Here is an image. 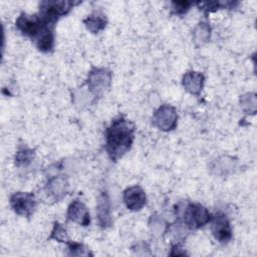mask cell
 I'll use <instances>...</instances> for the list:
<instances>
[{"instance_id": "cell-14", "label": "cell", "mask_w": 257, "mask_h": 257, "mask_svg": "<svg viewBox=\"0 0 257 257\" xmlns=\"http://www.w3.org/2000/svg\"><path fill=\"white\" fill-rule=\"evenodd\" d=\"M83 24L85 25L88 31L95 34V33H99L105 28L107 24V19L103 13L95 11L90 15H88L83 20Z\"/></svg>"}, {"instance_id": "cell-1", "label": "cell", "mask_w": 257, "mask_h": 257, "mask_svg": "<svg viewBox=\"0 0 257 257\" xmlns=\"http://www.w3.org/2000/svg\"><path fill=\"white\" fill-rule=\"evenodd\" d=\"M135 133L134 122L123 116H117L111 121L104 132V149L111 161H117L131 150Z\"/></svg>"}, {"instance_id": "cell-6", "label": "cell", "mask_w": 257, "mask_h": 257, "mask_svg": "<svg viewBox=\"0 0 257 257\" xmlns=\"http://www.w3.org/2000/svg\"><path fill=\"white\" fill-rule=\"evenodd\" d=\"M152 123L162 132H171L177 127L178 113L174 106L163 104L156 109L152 117Z\"/></svg>"}, {"instance_id": "cell-3", "label": "cell", "mask_w": 257, "mask_h": 257, "mask_svg": "<svg viewBox=\"0 0 257 257\" xmlns=\"http://www.w3.org/2000/svg\"><path fill=\"white\" fill-rule=\"evenodd\" d=\"M17 29L25 36L36 41L42 34L53 31V25L46 22L38 13L34 15H29L22 13L16 19Z\"/></svg>"}, {"instance_id": "cell-10", "label": "cell", "mask_w": 257, "mask_h": 257, "mask_svg": "<svg viewBox=\"0 0 257 257\" xmlns=\"http://www.w3.org/2000/svg\"><path fill=\"white\" fill-rule=\"evenodd\" d=\"M122 200L125 207L133 212H137L143 209L146 205L147 197L145 191L138 185L126 188L123 191Z\"/></svg>"}, {"instance_id": "cell-25", "label": "cell", "mask_w": 257, "mask_h": 257, "mask_svg": "<svg viewBox=\"0 0 257 257\" xmlns=\"http://www.w3.org/2000/svg\"><path fill=\"white\" fill-rule=\"evenodd\" d=\"M132 250L137 255H151L150 246L146 242H138L132 247Z\"/></svg>"}, {"instance_id": "cell-8", "label": "cell", "mask_w": 257, "mask_h": 257, "mask_svg": "<svg viewBox=\"0 0 257 257\" xmlns=\"http://www.w3.org/2000/svg\"><path fill=\"white\" fill-rule=\"evenodd\" d=\"M210 223L211 232L218 242L226 244L232 239V228L229 220L224 214H217L212 216Z\"/></svg>"}, {"instance_id": "cell-16", "label": "cell", "mask_w": 257, "mask_h": 257, "mask_svg": "<svg viewBox=\"0 0 257 257\" xmlns=\"http://www.w3.org/2000/svg\"><path fill=\"white\" fill-rule=\"evenodd\" d=\"M236 165H237V162L233 158L225 156L218 159L214 163L212 169L218 175H227L228 173H231L234 171V169L236 168Z\"/></svg>"}, {"instance_id": "cell-4", "label": "cell", "mask_w": 257, "mask_h": 257, "mask_svg": "<svg viewBox=\"0 0 257 257\" xmlns=\"http://www.w3.org/2000/svg\"><path fill=\"white\" fill-rule=\"evenodd\" d=\"M78 2L66 1V0H46L39 3L38 14L49 24L53 25L57 20L67 13L76 5Z\"/></svg>"}, {"instance_id": "cell-12", "label": "cell", "mask_w": 257, "mask_h": 257, "mask_svg": "<svg viewBox=\"0 0 257 257\" xmlns=\"http://www.w3.org/2000/svg\"><path fill=\"white\" fill-rule=\"evenodd\" d=\"M45 192L54 201H60L68 192V182L63 176L50 177L45 185Z\"/></svg>"}, {"instance_id": "cell-21", "label": "cell", "mask_w": 257, "mask_h": 257, "mask_svg": "<svg viewBox=\"0 0 257 257\" xmlns=\"http://www.w3.org/2000/svg\"><path fill=\"white\" fill-rule=\"evenodd\" d=\"M49 239H53L57 242L65 243V244H68L70 242L65 227L62 224L58 223V222H54V225H53V228L51 230Z\"/></svg>"}, {"instance_id": "cell-17", "label": "cell", "mask_w": 257, "mask_h": 257, "mask_svg": "<svg viewBox=\"0 0 257 257\" xmlns=\"http://www.w3.org/2000/svg\"><path fill=\"white\" fill-rule=\"evenodd\" d=\"M240 107L248 114H255L257 110V96L255 92H247L240 97Z\"/></svg>"}, {"instance_id": "cell-19", "label": "cell", "mask_w": 257, "mask_h": 257, "mask_svg": "<svg viewBox=\"0 0 257 257\" xmlns=\"http://www.w3.org/2000/svg\"><path fill=\"white\" fill-rule=\"evenodd\" d=\"M36 47L41 52L47 53L53 50L54 47V32L48 31L44 34H42L36 41H35Z\"/></svg>"}, {"instance_id": "cell-24", "label": "cell", "mask_w": 257, "mask_h": 257, "mask_svg": "<svg viewBox=\"0 0 257 257\" xmlns=\"http://www.w3.org/2000/svg\"><path fill=\"white\" fill-rule=\"evenodd\" d=\"M193 5H194V2H191V1H173L171 2L172 14L184 15L191 9Z\"/></svg>"}, {"instance_id": "cell-11", "label": "cell", "mask_w": 257, "mask_h": 257, "mask_svg": "<svg viewBox=\"0 0 257 257\" xmlns=\"http://www.w3.org/2000/svg\"><path fill=\"white\" fill-rule=\"evenodd\" d=\"M66 217L67 220L74 222L78 225H81L83 227H86L90 224L89 212L85 204L78 199L73 200L69 204L66 212Z\"/></svg>"}, {"instance_id": "cell-7", "label": "cell", "mask_w": 257, "mask_h": 257, "mask_svg": "<svg viewBox=\"0 0 257 257\" xmlns=\"http://www.w3.org/2000/svg\"><path fill=\"white\" fill-rule=\"evenodd\" d=\"M37 201L35 196L29 192H16L10 197V206L19 216L29 218L35 211Z\"/></svg>"}, {"instance_id": "cell-18", "label": "cell", "mask_w": 257, "mask_h": 257, "mask_svg": "<svg viewBox=\"0 0 257 257\" xmlns=\"http://www.w3.org/2000/svg\"><path fill=\"white\" fill-rule=\"evenodd\" d=\"M237 2L232 1H226V2H220V1H212V2H198L196 5L199 7L200 10L208 12H214L219 9L224 8H233L235 5H237Z\"/></svg>"}, {"instance_id": "cell-5", "label": "cell", "mask_w": 257, "mask_h": 257, "mask_svg": "<svg viewBox=\"0 0 257 257\" xmlns=\"http://www.w3.org/2000/svg\"><path fill=\"white\" fill-rule=\"evenodd\" d=\"M112 73L107 68H92L87 75L86 86L88 91L95 97L102 96L110 87Z\"/></svg>"}, {"instance_id": "cell-2", "label": "cell", "mask_w": 257, "mask_h": 257, "mask_svg": "<svg viewBox=\"0 0 257 257\" xmlns=\"http://www.w3.org/2000/svg\"><path fill=\"white\" fill-rule=\"evenodd\" d=\"M176 216L188 229H199L210 223L212 215L199 203L182 201L176 206Z\"/></svg>"}, {"instance_id": "cell-22", "label": "cell", "mask_w": 257, "mask_h": 257, "mask_svg": "<svg viewBox=\"0 0 257 257\" xmlns=\"http://www.w3.org/2000/svg\"><path fill=\"white\" fill-rule=\"evenodd\" d=\"M149 227L152 233L156 236H161L163 233H166L168 229V225L166 224V222L163 220V218H161L157 214H154L151 216Z\"/></svg>"}, {"instance_id": "cell-13", "label": "cell", "mask_w": 257, "mask_h": 257, "mask_svg": "<svg viewBox=\"0 0 257 257\" xmlns=\"http://www.w3.org/2000/svg\"><path fill=\"white\" fill-rule=\"evenodd\" d=\"M205 84V76L198 71H188L183 75L182 85L186 91L193 95H199Z\"/></svg>"}, {"instance_id": "cell-26", "label": "cell", "mask_w": 257, "mask_h": 257, "mask_svg": "<svg viewBox=\"0 0 257 257\" xmlns=\"http://www.w3.org/2000/svg\"><path fill=\"white\" fill-rule=\"evenodd\" d=\"M171 253L170 255L171 256H183V255H186L187 253L185 252V250L182 248L181 246V243H174L172 245V248H171Z\"/></svg>"}, {"instance_id": "cell-20", "label": "cell", "mask_w": 257, "mask_h": 257, "mask_svg": "<svg viewBox=\"0 0 257 257\" xmlns=\"http://www.w3.org/2000/svg\"><path fill=\"white\" fill-rule=\"evenodd\" d=\"M35 156V152L32 149L21 148L15 155V165L17 167H27L31 164Z\"/></svg>"}, {"instance_id": "cell-9", "label": "cell", "mask_w": 257, "mask_h": 257, "mask_svg": "<svg viewBox=\"0 0 257 257\" xmlns=\"http://www.w3.org/2000/svg\"><path fill=\"white\" fill-rule=\"evenodd\" d=\"M95 216L98 226L102 229L109 228L112 225L111 205L106 192H101L96 199Z\"/></svg>"}, {"instance_id": "cell-15", "label": "cell", "mask_w": 257, "mask_h": 257, "mask_svg": "<svg viewBox=\"0 0 257 257\" xmlns=\"http://www.w3.org/2000/svg\"><path fill=\"white\" fill-rule=\"evenodd\" d=\"M211 38V27L208 22H199L193 30V40L196 45H203Z\"/></svg>"}, {"instance_id": "cell-23", "label": "cell", "mask_w": 257, "mask_h": 257, "mask_svg": "<svg viewBox=\"0 0 257 257\" xmlns=\"http://www.w3.org/2000/svg\"><path fill=\"white\" fill-rule=\"evenodd\" d=\"M68 255L70 256H88L92 255V253L81 243H76L70 241L68 244Z\"/></svg>"}]
</instances>
